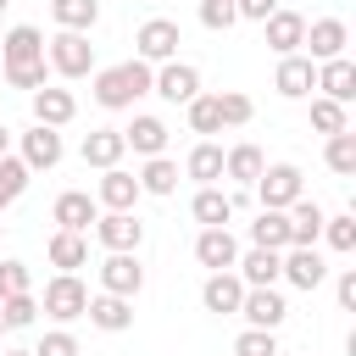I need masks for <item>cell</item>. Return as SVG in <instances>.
<instances>
[{"label": "cell", "mask_w": 356, "mask_h": 356, "mask_svg": "<svg viewBox=\"0 0 356 356\" xmlns=\"http://www.w3.org/2000/svg\"><path fill=\"white\" fill-rule=\"evenodd\" d=\"M150 61H117V67H95L89 78H95V106H106V111H128L134 100H145L150 95Z\"/></svg>", "instance_id": "1"}, {"label": "cell", "mask_w": 356, "mask_h": 356, "mask_svg": "<svg viewBox=\"0 0 356 356\" xmlns=\"http://www.w3.org/2000/svg\"><path fill=\"white\" fill-rule=\"evenodd\" d=\"M22 289H33V273H28V261L6 256V261H0V300H6V295H22Z\"/></svg>", "instance_id": "44"}, {"label": "cell", "mask_w": 356, "mask_h": 356, "mask_svg": "<svg viewBox=\"0 0 356 356\" xmlns=\"http://www.w3.org/2000/svg\"><path fill=\"white\" fill-rule=\"evenodd\" d=\"M284 217H289V245H317V239H323V217H328V211H323L317 200L300 195V200L284 206Z\"/></svg>", "instance_id": "26"}, {"label": "cell", "mask_w": 356, "mask_h": 356, "mask_svg": "<svg viewBox=\"0 0 356 356\" xmlns=\"http://www.w3.org/2000/svg\"><path fill=\"white\" fill-rule=\"evenodd\" d=\"M50 17H56V28L89 33V28L100 22V0H50Z\"/></svg>", "instance_id": "33"}, {"label": "cell", "mask_w": 356, "mask_h": 356, "mask_svg": "<svg viewBox=\"0 0 356 356\" xmlns=\"http://www.w3.org/2000/svg\"><path fill=\"white\" fill-rule=\"evenodd\" d=\"M189 128L200 134V139H211V134H222V111H217V95H195L189 106Z\"/></svg>", "instance_id": "36"}, {"label": "cell", "mask_w": 356, "mask_h": 356, "mask_svg": "<svg viewBox=\"0 0 356 356\" xmlns=\"http://www.w3.org/2000/svg\"><path fill=\"white\" fill-rule=\"evenodd\" d=\"M300 39H306V17H300V11H284V6H278V11L261 22V44H267L273 56H295Z\"/></svg>", "instance_id": "15"}, {"label": "cell", "mask_w": 356, "mask_h": 356, "mask_svg": "<svg viewBox=\"0 0 356 356\" xmlns=\"http://www.w3.org/2000/svg\"><path fill=\"white\" fill-rule=\"evenodd\" d=\"M0 334H6V317H0Z\"/></svg>", "instance_id": "50"}, {"label": "cell", "mask_w": 356, "mask_h": 356, "mask_svg": "<svg viewBox=\"0 0 356 356\" xmlns=\"http://www.w3.org/2000/svg\"><path fill=\"white\" fill-rule=\"evenodd\" d=\"M0 356H33V350H0Z\"/></svg>", "instance_id": "49"}, {"label": "cell", "mask_w": 356, "mask_h": 356, "mask_svg": "<svg viewBox=\"0 0 356 356\" xmlns=\"http://www.w3.org/2000/svg\"><path fill=\"white\" fill-rule=\"evenodd\" d=\"M300 195H306V178H300L295 161H273V167H261V178H256V200H261V206L284 211V206L300 200Z\"/></svg>", "instance_id": "5"}, {"label": "cell", "mask_w": 356, "mask_h": 356, "mask_svg": "<svg viewBox=\"0 0 356 356\" xmlns=\"http://www.w3.org/2000/svg\"><path fill=\"white\" fill-rule=\"evenodd\" d=\"M0 78H6L11 89H28V95H33V89H44V83H50V61H22V67H0Z\"/></svg>", "instance_id": "38"}, {"label": "cell", "mask_w": 356, "mask_h": 356, "mask_svg": "<svg viewBox=\"0 0 356 356\" xmlns=\"http://www.w3.org/2000/svg\"><path fill=\"white\" fill-rule=\"evenodd\" d=\"M95 217H100V206H95L89 189H67V195H56V206H50V222H56V228H72V234H89Z\"/></svg>", "instance_id": "18"}, {"label": "cell", "mask_w": 356, "mask_h": 356, "mask_svg": "<svg viewBox=\"0 0 356 356\" xmlns=\"http://www.w3.org/2000/svg\"><path fill=\"white\" fill-rule=\"evenodd\" d=\"M345 44H350V28H345L339 17H317V22H306L300 50H306L312 61H334V56H345Z\"/></svg>", "instance_id": "10"}, {"label": "cell", "mask_w": 356, "mask_h": 356, "mask_svg": "<svg viewBox=\"0 0 356 356\" xmlns=\"http://www.w3.org/2000/svg\"><path fill=\"white\" fill-rule=\"evenodd\" d=\"M178 44H184V39H178V22H167V17H150V22H139V33H134V56L150 61V67L172 61Z\"/></svg>", "instance_id": "7"}, {"label": "cell", "mask_w": 356, "mask_h": 356, "mask_svg": "<svg viewBox=\"0 0 356 356\" xmlns=\"http://www.w3.org/2000/svg\"><path fill=\"white\" fill-rule=\"evenodd\" d=\"M33 356H78V339H72L67 328H50V334L33 345Z\"/></svg>", "instance_id": "45"}, {"label": "cell", "mask_w": 356, "mask_h": 356, "mask_svg": "<svg viewBox=\"0 0 356 356\" xmlns=\"http://www.w3.org/2000/svg\"><path fill=\"white\" fill-rule=\"evenodd\" d=\"M278 278H284V284H295V289H317V284L328 278V261H323V250H317V245H289V250H284Z\"/></svg>", "instance_id": "9"}, {"label": "cell", "mask_w": 356, "mask_h": 356, "mask_svg": "<svg viewBox=\"0 0 356 356\" xmlns=\"http://www.w3.org/2000/svg\"><path fill=\"white\" fill-rule=\"evenodd\" d=\"M239 284L245 289H256V284H278V267H284V250H261V245H250L239 261Z\"/></svg>", "instance_id": "28"}, {"label": "cell", "mask_w": 356, "mask_h": 356, "mask_svg": "<svg viewBox=\"0 0 356 356\" xmlns=\"http://www.w3.org/2000/svg\"><path fill=\"white\" fill-rule=\"evenodd\" d=\"M273 89L284 95V100H306L312 89H317V61L312 56H278V72H273Z\"/></svg>", "instance_id": "11"}, {"label": "cell", "mask_w": 356, "mask_h": 356, "mask_svg": "<svg viewBox=\"0 0 356 356\" xmlns=\"http://www.w3.org/2000/svg\"><path fill=\"white\" fill-rule=\"evenodd\" d=\"M44 256H50V267H56V273H78V267L89 261V239H83V234H72V228H56V234H50V245H44Z\"/></svg>", "instance_id": "27"}, {"label": "cell", "mask_w": 356, "mask_h": 356, "mask_svg": "<svg viewBox=\"0 0 356 356\" xmlns=\"http://www.w3.org/2000/svg\"><path fill=\"white\" fill-rule=\"evenodd\" d=\"M0 317H6V328H28V323L39 317V300H33V289H22V295H6V300H0Z\"/></svg>", "instance_id": "40"}, {"label": "cell", "mask_w": 356, "mask_h": 356, "mask_svg": "<svg viewBox=\"0 0 356 356\" xmlns=\"http://www.w3.org/2000/svg\"><path fill=\"white\" fill-rule=\"evenodd\" d=\"M234 11H239L245 22H267V17L278 11V0H234Z\"/></svg>", "instance_id": "47"}, {"label": "cell", "mask_w": 356, "mask_h": 356, "mask_svg": "<svg viewBox=\"0 0 356 356\" xmlns=\"http://www.w3.org/2000/svg\"><path fill=\"white\" fill-rule=\"evenodd\" d=\"M250 245H261V250H289V217L273 211V206H261L256 222H250Z\"/></svg>", "instance_id": "30"}, {"label": "cell", "mask_w": 356, "mask_h": 356, "mask_svg": "<svg viewBox=\"0 0 356 356\" xmlns=\"http://www.w3.org/2000/svg\"><path fill=\"white\" fill-rule=\"evenodd\" d=\"M28 100H33V122H44V128H67V122L78 117V100H72V89H56V83H44V89H33Z\"/></svg>", "instance_id": "21"}, {"label": "cell", "mask_w": 356, "mask_h": 356, "mask_svg": "<svg viewBox=\"0 0 356 356\" xmlns=\"http://www.w3.org/2000/svg\"><path fill=\"white\" fill-rule=\"evenodd\" d=\"M95 239H100L106 250H139V245H145V222H139L134 211H100V217H95Z\"/></svg>", "instance_id": "14"}, {"label": "cell", "mask_w": 356, "mask_h": 356, "mask_svg": "<svg viewBox=\"0 0 356 356\" xmlns=\"http://www.w3.org/2000/svg\"><path fill=\"white\" fill-rule=\"evenodd\" d=\"M195 261H200L206 273H222V267L239 261V239H234L228 228H200V234H195Z\"/></svg>", "instance_id": "19"}, {"label": "cell", "mask_w": 356, "mask_h": 356, "mask_svg": "<svg viewBox=\"0 0 356 356\" xmlns=\"http://www.w3.org/2000/svg\"><path fill=\"white\" fill-rule=\"evenodd\" d=\"M234 356H278V328H245L234 339Z\"/></svg>", "instance_id": "42"}, {"label": "cell", "mask_w": 356, "mask_h": 356, "mask_svg": "<svg viewBox=\"0 0 356 356\" xmlns=\"http://www.w3.org/2000/svg\"><path fill=\"white\" fill-rule=\"evenodd\" d=\"M234 317H245V328H284L289 300H284L273 284H256V289L239 295V312H234Z\"/></svg>", "instance_id": "6"}, {"label": "cell", "mask_w": 356, "mask_h": 356, "mask_svg": "<svg viewBox=\"0 0 356 356\" xmlns=\"http://www.w3.org/2000/svg\"><path fill=\"white\" fill-rule=\"evenodd\" d=\"M312 128H317L323 139H328V134H345V128H350V111H345L339 100L317 95V100H312Z\"/></svg>", "instance_id": "37"}, {"label": "cell", "mask_w": 356, "mask_h": 356, "mask_svg": "<svg viewBox=\"0 0 356 356\" xmlns=\"http://www.w3.org/2000/svg\"><path fill=\"white\" fill-rule=\"evenodd\" d=\"M44 61H50V72L56 78H89L95 72V44H89V33H72V28H61L56 39H44Z\"/></svg>", "instance_id": "2"}, {"label": "cell", "mask_w": 356, "mask_h": 356, "mask_svg": "<svg viewBox=\"0 0 356 356\" xmlns=\"http://www.w3.org/2000/svg\"><path fill=\"white\" fill-rule=\"evenodd\" d=\"M100 289L106 295H139L145 289V267H139V250H106L100 261Z\"/></svg>", "instance_id": "8"}, {"label": "cell", "mask_w": 356, "mask_h": 356, "mask_svg": "<svg viewBox=\"0 0 356 356\" xmlns=\"http://www.w3.org/2000/svg\"><path fill=\"white\" fill-rule=\"evenodd\" d=\"M139 178L128 172V167H106L100 172V184H95V206H106V211H134L139 206Z\"/></svg>", "instance_id": "13"}, {"label": "cell", "mask_w": 356, "mask_h": 356, "mask_svg": "<svg viewBox=\"0 0 356 356\" xmlns=\"http://www.w3.org/2000/svg\"><path fill=\"white\" fill-rule=\"evenodd\" d=\"M22 61H44V33L33 22H17L0 39V67H22Z\"/></svg>", "instance_id": "24"}, {"label": "cell", "mask_w": 356, "mask_h": 356, "mask_svg": "<svg viewBox=\"0 0 356 356\" xmlns=\"http://www.w3.org/2000/svg\"><path fill=\"white\" fill-rule=\"evenodd\" d=\"M78 156H83V167H122V156H128V145H122V128H89L83 134V145H78Z\"/></svg>", "instance_id": "17"}, {"label": "cell", "mask_w": 356, "mask_h": 356, "mask_svg": "<svg viewBox=\"0 0 356 356\" xmlns=\"http://www.w3.org/2000/svg\"><path fill=\"white\" fill-rule=\"evenodd\" d=\"M261 167H267V156H261L256 145H234V150H222V178H234V184H256Z\"/></svg>", "instance_id": "32"}, {"label": "cell", "mask_w": 356, "mask_h": 356, "mask_svg": "<svg viewBox=\"0 0 356 356\" xmlns=\"http://www.w3.org/2000/svg\"><path fill=\"white\" fill-rule=\"evenodd\" d=\"M122 145H128L134 156H167V122L150 117V111H139V117L122 128Z\"/></svg>", "instance_id": "23"}, {"label": "cell", "mask_w": 356, "mask_h": 356, "mask_svg": "<svg viewBox=\"0 0 356 356\" xmlns=\"http://www.w3.org/2000/svg\"><path fill=\"white\" fill-rule=\"evenodd\" d=\"M61 156H67V145H61V128H44V122H33V128L22 134V161H28V172H50V167H61Z\"/></svg>", "instance_id": "12"}, {"label": "cell", "mask_w": 356, "mask_h": 356, "mask_svg": "<svg viewBox=\"0 0 356 356\" xmlns=\"http://www.w3.org/2000/svg\"><path fill=\"white\" fill-rule=\"evenodd\" d=\"M189 211H195L200 228H228V222H234V195H222L217 184H200L195 200H189Z\"/></svg>", "instance_id": "25"}, {"label": "cell", "mask_w": 356, "mask_h": 356, "mask_svg": "<svg viewBox=\"0 0 356 356\" xmlns=\"http://www.w3.org/2000/svg\"><path fill=\"white\" fill-rule=\"evenodd\" d=\"M0 239H6V222H0Z\"/></svg>", "instance_id": "51"}, {"label": "cell", "mask_w": 356, "mask_h": 356, "mask_svg": "<svg viewBox=\"0 0 356 356\" xmlns=\"http://www.w3.org/2000/svg\"><path fill=\"white\" fill-rule=\"evenodd\" d=\"M323 161H328V172H339V178H356V134L345 128V134H328V150H323Z\"/></svg>", "instance_id": "35"}, {"label": "cell", "mask_w": 356, "mask_h": 356, "mask_svg": "<svg viewBox=\"0 0 356 356\" xmlns=\"http://www.w3.org/2000/svg\"><path fill=\"white\" fill-rule=\"evenodd\" d=\"M317 89H323L328 100H339V106H350V100H356V61H350V56H334V61H317Z\"/></svg>", "instance_id": "22"}, {"label": "cell", "mask_w": 356, "mask_h": 356, "mask_svg": "<svg viewBox=\"0 0 356 356\" xmlns=\"http://www.w3.org/2000/svg\"><path fill=\"white\" fill-rule=\"evenodd\" d=\"M134 178H139V189H145V195H172L184 172H178V161H172V156H145V167H139Z\"/></svg>", "instance_id": "29"}, {"label": "cell", "mask_w": 356, "mask_h": 356, "mask_svg": "<svg viewBox=\"0 0 356 356\" xmlns=\"http://www.w3.org/2000/svg\"><path fill=\"white\" fill-rule=\"evenodd\" d=\"M28 184H33V172H28V161L6 150V156H0V211H6L11 200H22V189H28Z\"/></svg>", "instance_id": "34"}, {"label": "cell", "mask_w": 356, "mask_h": 356, "mask_svg": "<svg viewBox=\"0 0 356 356\" xmlns=\"http://www.w3.org/2000/svg\"><path fill=\"white\" fill-rule=\"evenodd\" d=\"M195 17H200V28H206V33H228V28L239 22L234 0H200V11H195Z\"/></svg>", "instance_id": "41"}, {"label": "cell", "mask_w": 356, "mask_h": 356, "mask_svg": "<svg viewBox=\"0 0 356 356\" xmlns=\"http://www.w3.org/2000/svg\"><path fill=\"white\" fill-rule=\"evenodd\" d=\"M323 239H328V250L350 256V250H356V217H350V211H339V217H323Z\"/></svg>", "instance_id": "39"}, {"label": "cell", "mask_w": 356, "mask_h": 356, "mask_svg": "<svg viewBox=\"0 0 356 356\" xmlns=\"http://www.w3.org/2000/svg\"><path fill=\"white\" fill-rule=\"evenodd\" d=\"M83 317L100 328V334H128L134 328V300L128 295H89V306H83Z\"/></svg>", "instance_id": "16"}, {"label": "cell", "mask_w": 356, "mask_h": 356, "mask_svg": "<svg viewBox=\"0 0 356 356\" xmlns=\"http://www.w3.org/2000/svg\"><path fill=\"white\" fill-rule=\"evenodd\" d=\"M217 111H222V128H245L256 106H250V95H239V89H222V95H217Z\"/></svg>", "instance_id": "43"}, {"label": "cell", "mask_w": 356, "mask_h": 356, "mask_svg": "<svg viewBox=\"0 0 356 356\" xmlns=\"http://www.w3.org/2000/svg\"><path fill=\"white\" fill-rule=\"evenodd\" d=\"M334 300H339V312H356V267H339V284H334Z\"/></svg>", "instance_id": "46"}, {"label": "cell", "mask_w": 356, "mask_h": 356, "mask_svg": "<svg viewBox=\"0 0 356 356\" xmlns=\"http://www.w3.org/2000/svg\"><path fill=\"white\" fill-rule=\"evenodd\" d=\"M6 150H11V128L0 122V156H6Z\"/></svg>", "instance_id": "48"}, {"label": "cell", "mask_w": 356, "mask_h": 356, "mask_svg": "<svg viewBox=\"0 0 356 356\" xmlns=\"http://www.w3.org/2000/svg\"><path fill=\"white\" fill-rule=\"evenodd\" d=\"M83 306H89V289H83L78 273H56V278L44 284V300H39L44 317H56V323H78Z\"/></svg>", "instance_id": "3"}, {"label": "cell", "mask_w": 356, "mask_h": 356, "mask_svg": "<svg viewBox=\"0 0 356 356\" xmlns=\"http://www.w3.org/2000/svg\"><path fill=\"white\" fill-rule=\"evenodd\" d=\"M184 178H195V184H217V178H222V145L200 139V145L184 156Z\"/></svg>", "instance_id": "31"}, {"label": "cell", "mask_w": 356, "mask_h": 356, "mask_svg": "<svg viewBox=\"0 0 356 356\" xmlns=\"http://www.w3.org/2000/svg\"><path fill=\"white\" fill-rule=\"evenodd\" d=\"M6 6H11V0H0V11H6Z\"/></svg>", "instance_id": "52"}, {"label": "cell", "mask_w": 356, "mask_h": 356, "mask_svg": "<svg viewBox=\"0 0 356 356\" xmlns=\"http://www.w3.org/2000/svg\"><path fill=\"white\" fill-rule=\"evenodd\" d=\"M150 95H161V100H172V106H189L195 95H200V67L195 61H161L156 72H150Z\"/></svg>", "instance_id": "4"}, {"label": "cell", "mask_w": 356, "mask_h": 356, "mask_svg": "<svg viewBox=\"0 0 356 356\" xmlns=\"http://www.w3.org/2000/svg\"><path fill=\"white\" fill-rule=\"evenodd\" d=\"M239 295H245V284H239V273H234V267L206 273V284H200V306H206V312H217V317H234V312H239Z\"/></svg>", "instance_id": "20"}]
</instances>
